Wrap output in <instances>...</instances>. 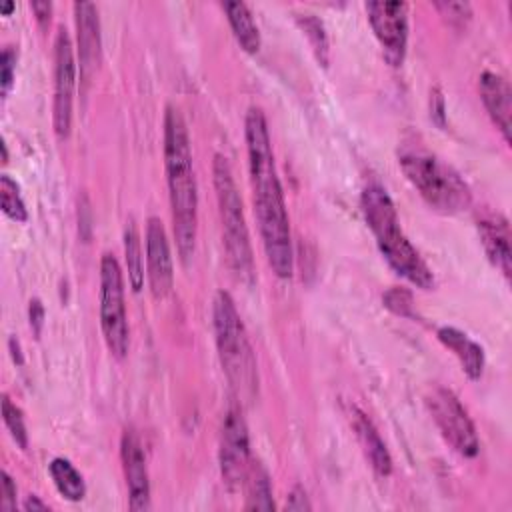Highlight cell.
<instances>
[{"mask_svg": "<svg viewBox=\"0 0 512 512\" xmlns=\"http://www.w3.org/2000/svg\"><path fill=\"white\" fill-rule=\"evenodd\" d=\"M44 316H46V312H44L42 302H40L38 298L30 300V306H28V318H30V328H32V332H34L36 336H40V332H42Z\"/></svg>", "mask_w": 512, "mask_h": 512, "instance_id": "obj_31", "label": "cell"}, {"mask_svg": "<svg viewBox=\"0 0 512 512\" xmlns=\"http://www.w3.org/2000/svg\"><path fill=\"white\" fill-rule=\"evenodd\" d=\"M300 28L304 30L318 62L322 66H328V54H330V48H328V36H326V30H324V24L320 18H316L314 14H300L296 16Z\"/></svg>", "mask_w": 512, "mask_h": 512, "instance_id": "obj_23", "label": "cell"}, {"mask_svg": "<svg viewBox=\"0 0 512 512\" xmlns=\"http://www.w3.org/2000/svg\"><path fill=\"white\" fill-rule=\"evenodd\" d=\"M124 256H126L130 286L134 292H140L144 286V264H142L138 226L132 218L126 222V228H124Z\"/></svg>", "mask_w": 512, "mask_h": 512, "instance_id": "obj_22", "label": "cell"}, {"mask_svg": "<svg viewBox=\"0 0 512 512\" xmlns=\"http://www.w3.org/2000/svg\"><path fill=\"white\" fill-rule=\"evenodd\" d=\"M100 328L108 350L116 358H124L130 344L124 278L116 256L108 252L100 260Z\"/></svg>", "mask_w": 512, "mask_h": 512, "instance_id": "obj_7", "label": "cell"}, {"mask_svg": "<svg viewBox=\"0 0 512 512\" xmlns=\"http://www.w3.org/2000/svg\"><path fill=\"white\" fill-rule=\"evenodd\" d=\"M426 406L444 440L464 458H474L480 450V440L474 422L458 396L444 386H436L426 396Z\"/></svg>", "mask_w": 512, "mask_h": 512, "instance_id": "obj_8", "label": "cell"}, {"mask_svg": "<svg viewBox=\"0 0 512 512\" xmlns=\"http://www.w3.org/2000/svg\"><path fill=\"white\" fill-rule=\"evenodd\" d=\"M312 504L308 502V496L304 492L302 486H294L292 492L288 494V500H286V510H296V512H304V510H310Z\"/></svg>", "mask_w": 512, "mask_h": 512, "instance_id": "obj_30", "label": "cell"}, {"mask_svg": "<svg viewBox=\"0 0 512 512\" xmlns=\"http://www.w3.org/2000/svg\"><path fill=\"white\" fill-rule=\"evenodd\" d=\"M400 168L418 194L442 214H456L470 206L472 194L462 176L438 156L422 148H404L398 154Z\"/></svg>", "mask_w": 512, "mask_h": 512, "instance_id": "obj_5", "label": "cell"}, {"mask_svg": "<svg viewBox=\"0 0 512 512\" xmlns=\"http://www.w3.org/2000/svg\"><path fill=\"white\" fill-rule=\"evenodd\" d=\"M252 464L248 428L242 418V410L232 406L222 422L220 436V472L228 488H238L244 484L246 474Z\"/></svg>", "mask_w": 512, "mask_h": 512, "instance_id": "obj_11", "label": "cell"}, {"mask_svg": "<svg viewBox=\"0 0 512 512\" xmlns=\"http://www.w3.org/2000/svg\"><path fill=\"white\" fill-rule=\"evenodd\" d=\"M14 68H16V50L6 46L0 54V84H2V94L6 96L12 80H14Z\"/></svg>", "mask_w": 512, "mask_h": 512, "instance_id": "obj_27", "label": "cell"}, {"mask_svg": "<svg viewBox=\"0 0 512 512\" xmlns=\"http://www.w3.org/2000/svg\"><path fill=\"white\" fill-rule=\"evenodd\" d=\"M438 340L454 352V356L460 360L464 374L470 380H478L484 372V350L478 342H474L468 334L454 326H442L436 332Z\"/></svg>", "mask_w": 512, "mask_h": 512, "instance_id": "obj_18", "label": "cell"}, {"mask_svg": "<svg viewBox=\"0 0 512 512\" xmlns=\"http://www.w3.org/2000/svg\"><path fill=\"white\" fill-rule=\"evenodd\" d=\"M478 234L482 240V246L490 258V262L506 276L510 278V260H512V252H510V228H508V220L500 214L496 216H488L478 220Z\"/></svg>", "mask_w": 512, "mask_h": 512, "instance_id": "obj_16", "label": "cell"}, {"mask_svg": "<svg viewBox=\"0 0 512 512\" xmlns=\"http://www.w3.org/2000/svg\"><path fill=\"white\" fill-rule=\"evenodd\" d=\"M76 86V62L72 40L66 28H58L54 40V104L52 122L58 138H66L72 128V104Z\"/></svg>", "mask_w": 512, "mask_h": 512, "instance_id": "obj_9", "label": "cell"}, {"mask_svg": "<svg viewBox=\"0 0 512 512\" xmlns=\"http://www.w3.org/2000/svg\"><path fill=\"white\" fill-rule=\"evenodd\" d=\"M74 20L78 32L80 74L88 80L100 62V20L98 8L92 2H74Z\"/></svg>", "mask_w": 512, "mask_h": 512, "instance_id": "obj_14", "label": "cell"}, {"mask_svg": "<svg viewBox=\"0 0 512 512\" xmlns=\"http://www.w3.org/2000/svg\"><path fill=\"white\" fill-rule=\"evenodd\" d=\"M30 6H32V10H34V14H36L38 22H40L42 26H46V24L50 22L52 4H50V2H46V0H36V2H32Z\"/></svg>", "mask_w": 512, "mask_h": 512, "instance_id": "obj_32", "label": "cell"}, {"mask_svg": "<svg viewBox=\"0 0 512 512\" xmlns=\"http://www.w3.org/2000/svg\"><path fill=\"white\" fill-rule=\"evenodd\" d=\"M350 422H352V428H354V432L360 440V446H362L366 458L370 460L372 468L380 476H388L392 472V456H390L380 432L372 424V420L362 410L352 406L350 408Z\"/></svg>", "mask_w": 512, "mask_h": 512, "instance_id": "obj_17", "label": "cell"}, {"mask_svg": "<svg viewBox=\"0 0 512 512\" xmlns=\"http://www.w3.org/2000/svg\"><path fill=\"white\" fill-rule=\"evenodd\" d=\"M214 190L218 200V212L222 222V236L228 254V262L240 280L252 282L254 278V256L250 234L242 210V198L234 182V174L226 156L216 154L212 162Z\"/></svg>", "mask_w": 512, "mask_h": 512, "instance_id": "obj_6", "label": "cell"}, {"mask_svg": "<svg viewBox=\"0 0 512 512\" xmlns=\"http://www.w3.org/2000/svg\"><path fill=\"white\" fill-rule=\"evenodd\" d=\"M212 316L222 370L236 398L250 402L258 392V366L242 318L228 292L220 290L216 294Z\"/></svg>", "mask_w": 512, "mask_h": 512, "instance_id": "obj_4", "label": "cell"}, {"mask_svg": "<svg viewBox=\"0 0 512 512\" xmlns=\"http://www.w3.org/2000/svg\"><path fill=\"white\" fill-rule=\"evenodd\" d=\"M480 98L492 122L500 130L506 144H510V114H512V90L504 76L484 70L480 74Z\"/></svg>", "mask_w": 512, "mask_h": 512, "instance_id": "obj_15", "label": "cell"}, {"mask_svg": "<svg viewBox=\"0 0 512 512\" xmlns=\"http://www.w3.org/2000/svg\"><path fill=\"white\" fill-rule=\"evenodd\" d=\"M0 508L2 510H14L16 508V484L14 480L10 478V474L6 470H2L0 474Z\"/></svg>", "mask_w": 512, "mask_h": 512, "instance_id": "obj_29", "label": "cell"}, {"mask_svg": "<svg viewBox=\"0 0 512 512\" xmlns=\"http://www.w3.org/2000/svg\"><path fill=\"white\" fill-rule=\"evenodd\" d=\"M382 300H384V306H386L388 310H392L394 314L406 316V318L414 316V312H412V308H414V304H412V294H410L408 290H404V288H390V290L384 294Z\"/></svg>", "mask_w": 512, "mask_h": 512, "instance_id": "obj_26", "label": "cell"}, {"mask_svg": "<svg viewBox=\"0 0 512 512\" xmlns=\"http://www.w3.org/2000/svg\"><path fill=\"white\" fill-rule=\"evenodd\" d=\"M436 8L452 24H464L472 16V8H470L468 2H436Z\"/></svg>", "mask_w": 512, "mask_h": 512, "instance_id": "obj_28", "label": "cell"}, {"mask_svg": "<svg viewBox=\"0 0 512 512\" xmlns=\"http://www.w3.org/2000/svg\"><path fill=\"white\" fill-rule=\"evenodd\" d=\"M146 276L154 298H164L174 284L172 252L160 218L150 216L146 224Z\"/></svg>", "mask_w": 512, "mask_h": 512, "instance_id": "obj_12", "label": "cell"}, {"mask_svg": "<svg viewBox=\"0 0 512 512\" xmlns=\"http://www.w3.org/2000/svg\"><path fill=\"white\" fill-rule=\"evenodd\" d=\"M120 460L128 486V504L132 510L150 508V480L146 468V456L138 434L132 428H126L120 438Z\"/></svg>", "mask_w": 512, "mask_h": 512, "instance_id": "obj_13", "label": "cell"}, {"mask_svg": "<svg viewBox=\"0 0 512 512\" xmlns=\"http://www.w3.org/2000/svg\"><path fill=\"white\" fill-rule=\"evenodd\" d=\"M224 10H226L230 28H232L238 44L246 52H258L260 32H258V26L254 22V16H252L248 4H244L240 0H230V2H224Z\"/></svg>", "mask_w": 512, "mask_h": 512, "instance_id": "obj_19", "label": "cell"}, {"mask_svg": "<svg viewBox=\"0 0 512 512\" xmlns=\"http://www.w3.org/2000/svg\"><path fill=\"white\" fill-rule=\"evenodd\" d=\"M2 418H4V424L10 432V436L16 440V444L20 448H26L28 446V432H26L22 410L6 394L2 396Z\"/></svg>", "mask_w": 512, "mask_h": 512, "instance_id": "obj_25", "label": "cell"}, {"mask_svg": "<svg viewBox=\"0 0 512 512\" xmlns=\"http://www.w3.org/2000/svg\"><path fill=\"white\" fill-rule=\"evenodd\" d=\"M360 206L364 220L392 270L410 284L430 290L434 286V274L404 234L390 194L380 184H368L362 190Z\"/></svg>", "mask_w": 512, "mask_h": 512, "instance_id": "obj_3", "label": "cell"}, {"mask_svg": "<svg viewBox=\"0 0 512 512\" xmlns=\"http://www.w3.org/2000/svg\"><path fill=\"white\" fill-rule=\"evenodd\" d=\"M52 482L56 490L70 502H78L86 494V484L82 480V474L74 468V464L66 458H54L48 466Z\"/></svg>", "mask_w": 512, "mask_h": 512, "instance_id": "obj_21", "label": "cell"}, {"mask_svg": "<svg viewBox=\"0 0 512 512\" xmlns=\"http://www.w3.org/2000/svg\"><path fill=\"white\" fill-rule=\"evenodd\" d=\"M244 136L248 150V170L254 200V214L264 244V252L272 272L278 278H290L294 272V250L290 220L284 202L282 184L274 164V152L266 116L252 106L244 120Z\"/></svg>", "mask_w": 512, "mask_h": 512, "instance_id": "obj_1", "label": "cell"}, {"mask_svg": "<svg viewBox=\"0 0 512 512\" xmlns=\"http://www.w3.org/2000/svg\"><path fill=\"white\" fill-rule=\"evenodd\" d=\"M244 488H246V504H244L246 510H274L270 476L260 462L252 460L244 480Z\"/></svg>", "mask_w": 512, "mask_h": 512, "instance_id": "obj_20", "label": "cell"}, {"mask_svg": "<svg viewBox=\"0 0 512 512\" xmlns=\"http://www.w3.org/2000/svg\"><path fill=\"white\" fill-rule=\"evenodd\" d=\"M0 206L8 218H12L16 222H26L28 210L22 200L20 188H18L16 180H12L8 174L0 176Z\"/></svg>", "mask_w": 512, "mask_h": 512, "instance_id": "obj_24", "label": "cell"}, {"mask_svg": "<svg viewBox=\"0 0 512 512\" xmlns=\"http://www.w3.org/2000/svg\"><path fill=\"white\" fill-rule=\"evenodd\" d=\"M12 8H14V2H6V4H2V14H10V12H12Z\"/></svg>", "mask_w": 512, "mask_h": 512, "instance_id": "obj_35", "label": "cell"}, {"mask_svg": "<svg viewBox=\"0 0 512 512\" xmlns=\"http://www.w3.org/2000/svg\"><path fill=\"white\" fill-rule=\"evenodd\" d=\"M366 12L384 58L392 66H400L408 46V4L398 0H372L366 4Z\"/></svg>", "mask_w": 512, "mask_h": 512, "instance_id": "obj_10", "label": "cell"}, {"mask_svg": "<svg viewBox=\"0 0 512 512\" xmlns=\"http://www.w3.org/2000/svg\"><path fill=\"white\" fill-rule=\"evenodd\" d=\"M8 346H10L12 358H14L18 364H22V352H20V344H18V340H16L14 336L8 340Z\"/></svg>", "mask_w": 512, "mask_h": 512, "instance_id": "obj_34", "label": "cell"}, {"mask_svg": "<svg viewBox=\"0 0 512 512\" xmlns=\"http://www.w3.org/2000/svg\"><path fill=\"white\" fill-rule=\"evenodd\" d=\"M164 164L176 246L180 258L186 262L196 246L198 188L188 128L180 110L174 106H168L164 114Z\"/></svg>", "mask_w": 512, "mask_h": 512, "instance_id": "obj_2", "label": "cell"}, {"mask_svg": "<svg viewBox=\"0 0 512 512\" xmlns=\"http://www.w3.org/2000/svg\"><path fill=\"white\" fill-rule=\"evenodd\" d=\"M22 506H24V510H28V512H30V510H32V512H34V510H48V504L42 502L38 496H28Z\"/></svg>", "mask_w": 512, "mask_h": 512, "instance_id": "obj_33", "label": "cell"}]
</instances>
